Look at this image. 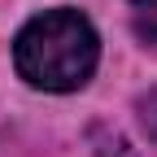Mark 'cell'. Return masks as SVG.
Wrapping results in <instances>:
<instances>
[{"mask_svg":"<svg viewBox=\"0 0 157 157\" xmlns=\"http://www.w3.org/2000/svg\"><path fill=\"white\" fill-rule=\"evenodd\" d=\"M135 5V35L148 52H157V0H131Z\"/></svg>","mask_w":157,"mask_h":157,"instance_id":"obj_2","label":"cell"},{"mask_svg":"<svg viewBox=\"0 0 157 157\" xmlns=\"http://www.w3.org/2000/svg\"><path fill=\"white\" fill-rule=\"evenodd\" d=\"M96 57H101L96 26L78 9H48V13L31 17L17 31V44H13L17 74L31 87H44V92L83 87L96 70Z\"/></svg>","mask_w":157,"mask_h":157,"instance_id":"obj_1","label":"cell"},{"mask_svg":"<svg viewBox=\"0 0 157 157\" xmlns=\"http://www.w3.org/2000/svg\"><path fill=\"white\" fill-rule=\"evenodd\" d=\"M135 109H140V122H144V131L157 140V92L140 96V105H135Z\"/></svg>","mask_w":157,"mask_h":157,"instance_id":"obj_3","label":"cell"}]
</instances>
